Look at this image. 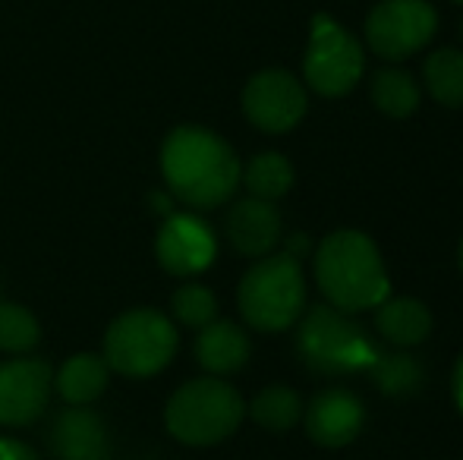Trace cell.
<instances>
[{"label":"cell","instance_id":"2e32d148","mask_svg":"<svg viewBox=\"0 0 463 460\" xmlns=\"http://www.w3.org/2000/svg\"><path fill=\"white\" fill-rule=\"evenodd\" d=\"M110 366L98 353H76L57 369L54 388L70 407H89L108 391Z\"/></svg>","mask_w":463,"mask_h":460},{"label":"cell","instance_id":"d4e9b609","mask_svg":"<svg viewBox=\"0 0 463 460\" xmlns=\"http://www.w3.org/2000/svg\"><path fill=\"white\" fill-rule=\"evenodd\" d=\"M451 398H454V407H458V413L463 417V353L458 356V362H454V375H451Z\"/></svg>","mask_w":463,"mask_h":460},{"label":"cell","instance_id":"ac0fdd59","mask_svg":"<svg viewBox=\"0 0 463 460\" xmlns=\"http://www.w3.org/2000/svg\"><path fill=\"white\" fill-rule=\"evenodd\" d=\"M293 180H297V171H293L290 158L280 152H259L246 161L243 174H240V183L246 186V192L256 199H265V202H278L287 192L293 190Z\"/></svg>","mask_w":463,"mask_h":460},{"label":"cell","instance_id":"7402d4cb","mask_svg":"<svg viewBox=\"0 0 463 460\" xmlns=\"http://www.w3.org/2000/svg\"><path fill=\"white\" fill-rule=\"evenodd\" d=\"M42 341V325L38 319L19 303L0 300V350L4 353H29Z\"/></svg>","mask_w":463,"mask_h":460},{"label":"cell","instance_id":"d6986e66","mask_svg":"<svg viewBox=\"0 0 463 460\" xmlns=\"http://www.w3.org/2000/svg\"><path fill=\"white\" fill-rule=\"evenodd\" d=\"M420 82L401 67H382L372 76V105L391 120H407L420 111Z\"/></svg>","mask_w":463,"mask_h":460},{"label":"cell","instance_id":"cb8c5ba5","mask_svg":"<svg viewBox=\"0 0 463 460\" xmlns=\"http://www.w3.org/2000/svg\"><path fill=\"white\" fill-rule=\"evenodd\" d=\"M0 460H38L29 445L16 442V438H0Z\"/></svg>","mask_w":463,"mask_h":460},{"label":"cell","instance_id":"603a6c76","mask_svg":"<svg viewBox=\"0 0 463 460\" xmlns=\"http://www.w3.org/2000/svg\"><path fill=\"white\" fill-rule=\"evenodd\" d=\"M171 313H174V322L199 332L208 322L218 319V296H214L205 284H184V287L171 296Z\"/></svg>","mask_w":463,"mask_h":460},{"label":"cell","instance_id":"7c38bea8","mask_svg":"<svg viewBox=\"0 0 463 460\" xmlns=\"http://www.w3.org/2000/svg\"><path fill=\"white\" fill-rule=\"evenodd\" d=\"M224 233L240 256L262 258L278 249L280 237H284V224H280V211L275 209V202L246 196L231 205L224 218Z\"/></svg>","mask_w":463,"mask_h":460},{"label":"cell","instance_id":"9a60e30c","mask_svg":"<svg viewBox=\"0 0 463 460\" xmlns=\"http://www.w3.org/2000/svg\"><path fill=\"white\" fill-rule=\"evenodd\" d=\"M375 332L391 347H416L432 334V309L416 296H384L375 309Z\"/></svg>","mask_w":463,"mask_h":460},{"label":"cell","instance_id":"e0dca14e","mask_svg":"<svg viewBox=\"0 0 463 460\" xmlns=\"http://www.w3.org/2000/svg\"><path fill=\"white\" fill-rule=\"evenodd\" d=\"M344 313L331 306H318L312 309V315L306 319L303 325V353L309 356L312 362H328L331 360V350L335 353H350V347L360 344V334L356 328H350L347 322L341 319Z\"/></svg>","mask_w":463,"mask_h":460},{"label":"cell","instance_id":"9c48e42d","mask_svg":"<svg viewBox=\"0 0 463 460\" xmlns=\"http://www.w3.org/2000/svg\"><path fill=\"white\" fill-rule=\"evenodd\" d=\"M54 372L38 356H16L0 362V426L23 429L35 423L51 404Z\"/></svg>","mask_w":463,"mask_h":460},{"label":"cell","instance_id":"5bb4252c","mask_svg":"<svg viewBox=\"0 0 463 460\" xmlns=\"http://www.w3.org/2000/svg\"><path fill=\"white\" fill-rule=\"evenodd\" d=\"M51 448L61 460H108V429L86 407H73L57 417Z\"/></svg>","mask_w":463,"mask_h":460},{"label":"cell","instance_id":"4fadbf2b","mask_svg":"<svg viewBox=\"0 0 463 460\" xmlns=\"http://www.w3.org/2000/svg\"><path fill=\"white\" fill-rule=\"evenodd\" d=\"M252 356V341L246 334V328H240L237 322L214 319L205 328H199L195 338V360L208 375H233L250 362Z\"/></svg>","mask_w":463,"mask_h":460},{"label":"cell","instance_id":"f1b7e54d","mask_svg":"<svg viewBox=\"0 0 463 460\" xmlns=\"http://www.w3.org/2000/svg\"><path fill=\"white\" fill-rule=\"evenodd\" d=\"M458 4H463V0H458Z\"/></svg>","mask_w":463,"mask_h":460},{"label":"cell","instance_id":"ba28073f","mask_svg":"<svg viewBox=\"0 0 463 460\" xmlns=\"http://www.w3.org/2000/svg\"><path fill=\"white\" fill-rule=\"evenodd\" d=\"M306 111V86L287 70H262L243 89V114L262 133H290L293 127H299Z\"/></svg>","mask_w":463,"mask_h":460},{"label":"cell","instance_id":"5b68a950","mask_svg":"<svg viewBox=\"0 0 463 460\" xmlns=\"http://www.w3.org/2000/svg\"><path fill=\"white\" fill-rule=\"evenodd\" d=\"M180 347L177 322L158 309H127L104 332V360L127 379H152L174 362Z\"/></svg>","mask_w":463,"mask_h":460},{"label":"cell","instance_id":"6da1fadb","mask_svg":"<svg viewBox=\"0 0 463 460\" xmlns=\"http://www.w3.org/2000/svg\"><path fill=\"white\" fill-rule=\"evenodd\" d=\"M161 174L174 196L195 211L221 209L240 190L237 152L224 136L205 127H177L161 146Z\"/></svg>","mask_w":463,"mask_h":460},{"label":"cell","instance_id":"7a4b0ae2","mask_svg":"<svg viewBox=\"0 0 463 460\" xmlns=\"http://www.w3.org/2000/svg\"><path fill=\"white\" fill-rule=\"evenodd\" d=\"M312 275L331 303L344 315L369 313L391 294V277L378 243L356 228H337L312 249Z\"/></svg>","mask_w":463,"mask_h":460},{"label":"cell","instance_id":"3957f363","mask_svg":"<svg viewBox=\"0 0 463 460\" xmlns=\"http://www.w3.org/2000/svg\"><path fill=\"white\" fill-rule=\"evenodd\" d=\"M237 306L252 332L280 334L306 313L303 265L287 252H271L250 265L237 287Z\"/></svg>","mask_w":463,"mask_h":460},{"label":"cell","instance_id":"4316f807","mask_svg":"<svg viewBox=\"0 0 463 460\" xmlns=\"http://www.w3.org/2000/svg\"><path fill=\"white\" fill-rule=\"evenodd\" d=\"M458 265H460V275H463V237H460V246H458Z\"/></svg>","mask_w":463,"mask_h":460},{"label":"cell","instance_id":"30bf717a","mask_svg":"<svg viewBox=\"0 0 463 460\" xmlns=\"http://www.w3.org/2000/svg\"><path fill=\"white\" fill-rule=\"evenodd\" d=\"M155 256L167 275L193 277L212 268L218 256V237L193 211H171L155 237Z\"/></svg>","mask_w":463,"mask_h":460},{"label":"cell","instance_id":"44dd1931","mask_svg":"<svg viewBox=\"0 0 463 460\" xmlns=\"http://www.w3.org/2000/svg\"><path fill=\"white\" fill-rule=\"evenodd\" d=\"M422 80L439 105L463 108V51L441 48L429 54L426 67H422Z\"/></svg>","mask_w":463,"mask_h":460},{"label":"cell","instance_id":"8fae6325","mask_svg":"<svg viewBox=\"0 0 463 460\" xmlns=\"http://www.w3.org/2000/svg\"><path fill=\"white\" fill-rule=\"evenodd\" d=\"M299 423L306 426V436L318 448H347L366 426V404L350 388H325L303 407Z\"/></svg>","mask_w":463,"mask_h":460},{"label":"cell","instance_id":"277c9868","mask_svg":"<svg viewBox=\"0 0 463 460\" xmlns=\"http://www.w3.org/2000/svg\"><path fill=\"white\" fill-rule=\"evenodd\" d=\"M246 419V400L231 381L202 375L171 394L165 407V426L180 445L212 448L240 429Z\"/></svg>","mask_w":463,"mask_h":460},{"label":"cell","instance_id":"8992f818","mask_svg":"<svg viewBox=\"0 0 463 460\" xmlns=\"http://www.w3.org/2000/svg\"><path fill=\"white\" fill-rule=\"evenodd\" d=\"M366 73L363 44L331 16H312L309 48L303 57V80L322 99H344L360 86Z\"/></svg>","mask_w":463,"mask_h":460},{"label":"cell","instance_id":"52a82bcc","mask_svg":"<svg viewBox=\"0 0 463 460\" xmlns=\"http://www.w3.org/2000/svg\"><path fill=\"white\" fill-rule=\"evenodd\" d=\"M439 13L429 0H382L366 19V42L382 61H407L432 42Z\"/></svg>","mask_w":463,"mask_h":460},{"label":"cell","instance_id":"ffe728a7","mask_svg":"<svg viewBox=\"0 0 463 460\" xmlns=\"http://www.w3.org/2000/svg\"><path fill=\"white\" fill-rule=\"evenodd\" d=\"M303 398L290 385H269L252 398L246 417L269 432H290L303 419Z\"/></svg>","mask_w":463,"mask_h":460},{"label":"cell","instance_id":"83f0119b","mask_svg":"<svg viewBox=\"0 0 463 460\" xmlns=\"http://www.w3.org/2000/svg\"><path fill=\"white\" fill-rule=\"evenodd\" d=\"M460 35H463V23H460Z\"/></svg>","mask_w":463,"mask_h":460},{"label":"cell","instance_id":"484cf974","mask_svg":"<svg viewBox=\"0 0 463 460\" xmlns=\"http://www.w3.org/2000/svg\"><path fill=\"white\" fill-rule=\"evenodd\" d=\"M284 252L299 262V258H303V252H309V239H306V233H293V239L284 246Z\"/></svg>","mask_w":463,"mask_h":460}]
</instances>
